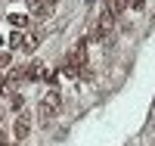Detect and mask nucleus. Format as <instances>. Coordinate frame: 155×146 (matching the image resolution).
<instances>
[{
	"label": "nucleus",
	"instance_id": "obj_13",
	"mask_svg": "<svg viewBox=\"0 0 155 146\" xmlns=\"http://www.w3.org/2000/svg\"><path fill=\"white\" fill-rule=\"evenodd\" d=\"M0 90H3V78H0Z\"/></svg>",
	"mask_w": 155,
	"mask_h": 146
},
{
	"label": "nucleus",
	"instance_id": "obj_3",
	"mask_svg": "<svg viewBox=\"0 0 155 146\" xmlns=\"http://www.w3.org/2000/svg\"><path fill=\"white\" fill-rule=\"evenodd\" d=\"M25 3H28V12H31V16H37V19H47L50 9H53L47 0H25Z\"/></svg>",
	"mask_w": 155,
	"mask_h": 146
},
{
	"label": "nucleus",
	"instance_id": "obj_1",
	"mask_svg": "<svg viewBox=\"0 0 155 146\" xmlns=\"http://www.w3.org/2000/svg\"><path fill=\"white\" fill-rule=\"evenodd\" d=\"M59 109H62V93H59V90H47L41 106H37V115H41V121H50Z\"/></svg>",
	"mask_w": 155,
	"mask_h": 146
},
{
	"label": "nucleus",
	"instance_id": "obj_6",
	"mask_svg": "<svg viewBox=\"0 0 155 146\" xmlns=\"http://www.w3.org/2000/svg\"><path fill=\"white\" fill-rule=\"evenodd\" d=\"M9 25H16V31H19V28H25V25H28V16L16 12V16H9Z\"/></svg>",
	"mask_w": 155,
	"mask_h": 146
},
{
	"label": "nucleus",
	"instance_id": "obj_11",
	"mask_svg": "<svg viewBox=\"0 0 155 146\" xmlns=\"http://www.w3.org/2000/svg\"><path fill=\"white\" fill-rule=\"evenodd\" d=\"M0 146H9V137L3 134V131H0Z\"/></svg>",
	"mask_w": 155,
	"mask_h": 146
},
{
	"label": "nucleus",
	"instance_id": "obj_8",
	"mask_svg": "<svg viewBox=\"0 0 155 146\" xmlns=\"http://www.w3.org/2000/svg\"><path fill=\"white\" fill-rule=\"evenodd\" d=\"M127 3H130V0H112V3H109V12H121Z\"/></svg>",
	"mask_w": 155,
	"mask_h": 146
},
{
	"label": "nucleus",
	"instance_id": "obj_9",
	"mask_svg": "<svg viewBox=\"0 0 155 146\" xmlns=\"http://www.w3.org/2000/svg\"><path fill=\"white\" fill-rule=\"evenodd\" d=\"M19 44H22V31H12V34H9V47L19 50Z\"/></svg>",
	"mask_w": 155,
	"mask_h": 146
},
{
	"label": "nucleus",
	"instance_id": "obj_10",
	"mask_svg": "<svg viewBox=\"0 0 155 146\" xmlns=\"http://www.w3.org/2000/svg\"><path fill=\"white\" fill-rule=\"evenodd\" d=\"M9 59H12V56H9V50H0V69H6Z\"/></svg>",
	"mask_w": 155,
	"mask_h": 146
},
{
	"label": "nucleus",
	"instance_id": "obj_5",
	"mask_svg": "<svg viewBox=\"0 0 155 146\" xmlns=\"http://www.w3.org/2000/svg\"><path fill=\"white\" fill-rule=\"evenodd\" d=\"M37 41H41V37H37V34H22V44H19V50H34L37 47Z\"/></svg>",
	"mask_w": 155,
	"mask_h": 146
},
{
	"label": "nucleus",
	"instance_id": "obj_7",
	"mask_svg": "<svg viewBox=\"0 0 155 146\" xmlns=\"http://www.w3.org/2000/svg\"><path fill=\"white\" fill-rule=\"evenodd\" d=\"M9 106H12V109H22V106H25V97H22V93H9Z\"/></svg>",
	"mask_w": 155,
	"mask_h": 146
},
{
	"label": "nucleus",
	"instance_id": "obj_12",
	"mask_svg": "<svg viewBox=\"0 0 155 146\" xmlns=\"http://www.w3.org/2000/svg\"><path fill=\"white\" fill-rule=\"evenodd\" d=\"M47 3H50V6H56V3H59V0H47Z\"/></svg>",
	"mask_w": 155,
	"mask_h": 146
},
{
	"label": "nucleus",
	"instance_id": "obj_14",
	"mask_svg": "<svg viewBox=\"0 0 155 146\" xmlns=\"http://www.w3.org/2000/svg\"><path fill=\"white\" fill-rule=\"evenodd\" d=\"M0 118H3V112H0Z\"/></svg>",
	"mask_w": 155,
	"mask_h": 146
},
{
	"label": "nucleus",
	"instance_id": "obj_2",
	"mask_svg": "<svg viewBox=\"0 0 155 146\" xmlns=\"http://www.w3.org/2000/svg\"><path fill=\"white\" fill-rule=\"evenodd\" d=\"M28 134H31V118H28V115H19V118H16V127H12V137H16V140H25Z\"/></svg>",
	"mask_w": 155,
	"mask_h": 146
},
{
	"label": "nucleus",
	"instance_id": "obj_4",
	"mask_svg": "<svg viewBox=\"0 0 155 146\" xmlns=\"http://www.w3.org/2000/svg\"><path fill=\"white\" fill-rule=\"evenodd\" d=\"M37 78H44V65H41V62L25 65V81H37Z\"/></svg>",
	"mask_w": 155,
	"mask_h": 146
}]
</instances>
